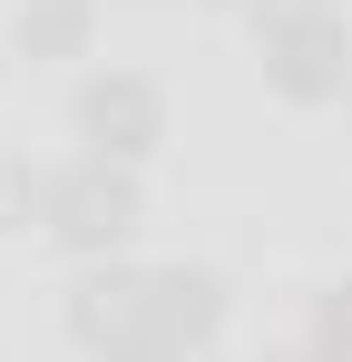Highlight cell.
<instances>
[{
	"instance_id": "7a4b0ae2",
	"label": "cell",
	"mask_w": 352,
	"mask_h": 362,
	"mask_svg": "<svg viewBox=\"0 0 352 362\" xmlns=\"http://www.w3.org/2000/svg\"><path fill=\"white\" fill-rule=\"evenodd\" d=\"M147 226V206H137V167H117V157H69L49 167V196H40V235L69 245V255H88V264H108L117 245Z\"/></svg>"
},
{
	"instance_id": "3957f363",
	"label": "cell",
	"mask_w": 352,
	"mask_h": 362,
	"mask_svg": "<svg viewBox=\"0 0 352 362\" xmlns=\"http://www.w3.org/2000/svg\"><path fill=\"white\" fill-rule=\"evenodd\" d=\"M264 88L284 108H333L352 88V20L343 10H293V20H264Z\"/></svg>"
},
{
	"instance_id": "9c48e42d",
	"label": "cell",
	"mask_w": 352,
	"mask_h": 362,
	"mask_svg": "<svg viewBox=\"0 0 352 362\" xmlns=\"http://www.w3.org/2000/svg\"><path fill=\"white\" fill-rule=\"evenodd\" d=\"M117 362H196V353H176V343H157V353H117Z\"/></svg>"
},
{
	"instance_id": "ba28073f",
	"label": "cell",
	"mask_w": 352,
	"mask_h": 362,
	"mask_svg": "<svg viewBox=\"0 0 352 362\" xmlns=\"http://www.w3.org/2000/svg\"><path fill=\"white\" fill-rule=\"evenodd\" d=\"M245 10H254V30H264V20H293V10H333V0H245Z\"/></svg>"
},
{
	"instance_id": "5b68a950",
	"label": "cell",
	"mask_w": 352,
	"mask_h": 362,
	"mask_svg": "<svg viewBox=\"0 0 352 362\" xmlns=\"http://www.w3.org/2000/svg\"><path fill=\"white\" fill-rule=\"evenodd\" d=\"M88 20H98V0H20L10 40H20V59H78Z\"/></svg>"
},
{
	"instance_id": "8fae6325",
	"label": "cell",
	"mask_w": 352,
	"mask_h": 362,
	"mask_svg": "<svg viewBox=\"0 0 352 362\" xmlns=\"http://www.w3.org/2000/svg\"><path fill=\"white\" fill-rule=\"evenodd\" d=\"M274 362H313V353H274Z\"/></svg>"
},
{
	"instance_id": "6da1fadb",
	"label": "cell",
	"mask_w": 352,
	"mask_h": 362,
	"mask_svg": "<svg viewBox=\"0 0 352 362\" xmlns=\"http://www.w3.org/2000/svg\"><path fill=\"white\" fill-rule=\"evenodd\" d=\"M225 333V284L206 264H88L69 284V343L88 362H117V353H206Z\"/></svg>"
},
{
	"instance_id": "8992f818",
	"label": "cell",
	"mask_w": 352,
	"mask_h": 362,
	"mask_svg": "<svg viewBox=\"0 0 352 362\" xmlns=\"http://www.w3.org/2000/svg\"><path fill=\"white\" fill-rule=\"evenodd\" d=\"M303 353H313V362H352V274L313 294V323H303Z\"/></svg>"
},
{
	"instance_id": "30bf717a",
	"label": "cell",
	"mask_w": 352,
	"mask_h": 362,
	"mask_svg": "<svg viewBox=\"0 0 352 362\" xmlns=\"http://www.w3.org/2000/svg\"><path fill=\"white\" fill-rule=\"evenodd\" d=\"M206 10H245V0H206Z\"/></svg>"
},
{
	"instance_id": "277c9868",
	"label": "cell",
	"mask_w": 352,
	"mask_h": 362,
	"mask_svg": "<svg viewBox=\"0 0 352 362\" xmlns=\"http://www.w3.org/2000/svg\"><path fill=\"white\" fill-rule=\"evenodd\" d=\"M69 127H78V147H88V157L137 167V157H157V147H167V88H157V78H137V69H98V78L78 88Z\"/></svg>"
},
{
	"instance_id": "52a82bcc",
	"label": "cell",
	"mask_w": 352,
	"mask_h": 362,
	"mask_svg": "<svg viewBox=\"0 0 352 362\" xmlns=\"http://www.w3.org/2000/svg\"><path fill=\"white\" fill-rule=\"evenodd\" d=\"M40 196H49V167L0 157V235H10V226H40Z\"/></svg>"
}]
</instances>
